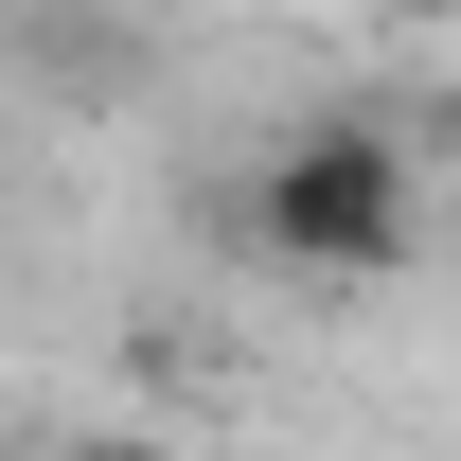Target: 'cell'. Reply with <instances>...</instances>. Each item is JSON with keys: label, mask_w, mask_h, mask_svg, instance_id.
<instances>
[{"label": "cell", "mask_w": 461, "mask_h": 461, "mask_svg": "<svg viewBox=\"0 0 461 461\" xmlns=\"http://www.w3.org/2000/svg\"><path fill=\"white\" fill-rule=\"evenodd\" d=\"M249 249H267L285 285H391L408 249H426L408 142H391V124H302V142H267V177H249Z\"/></svg>", "instance_id": "cell-1"}, {"label": "cell", "mask_w": 461, "mask_h": 461, "mask_svg": "<svg viewBox=\"0 0 461 461\" xmlns=\"http://www.w3.org/2000/svg\"><path fill=\"white\" fill-rule=\"evenodd\" d=\"M36 461H177L160 426H71V444H36Z\"/></svg>", "instance_id": "cell-2"}, {"label": "cell", "mask_w": 461, "mask_h": 461, "mask_svg": "<svg viewBox=\"0 0 461 461\" xmlns=\"http://www.w3.org/2000/svg\"><path fill=\"white\" fill-rule=\"evenodd\" d=\"M373 18H426V36H461V0H373Z\"/></svg>", "instance_id": "cell-3"}]
</instances>
